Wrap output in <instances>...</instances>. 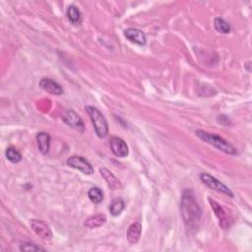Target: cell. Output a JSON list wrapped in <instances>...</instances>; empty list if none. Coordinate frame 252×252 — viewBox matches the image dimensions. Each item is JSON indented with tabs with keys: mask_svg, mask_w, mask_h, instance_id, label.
Returning <instances> with one entry per match:
<instances>
[{
	"mask_svg": "<svg viewBox=\"0 0 252 252\" xmlns=\"http://www.w3.org/2000/svg\"><path fill=\"white\" fill-rule=\"evenodd\" d=\"M180 214L187 232H196L200 225L202 210L196 200L194 191L189 188L184 189L181 194Z\"/></svg>",
	"mask_w": 252,
	"mask_h": 252,
	"instance_id": "1",
	"label": "cell"
},
{
	"mask_svg": "<svg viewBox=\"0 0 252 252\" xmlns=\"http://www.w3.org/2000/svg\"><path fill=\"white\" fill-rule=\"evenodd\" d=\"M196 136H198L202 141L206 142L207 144L213 146L214 148L224 152L225 154L228 155H237V149L232 145L229 141L224 139L223 137H220L217 134L214 133H209L204 130H196L195 132Z\"/></svg>",
	"mask_w": 252,
	"mask_h": 252,
	"instance_id": "2",
	"label": "cell"
},
{
	"mask_svg": "<svg viewBox=\"0 0 252 252\" xmlns=\"http://www.w3.org/2000/svg\"><path fill=\"white\" fill-rule=\"evenodd\" d=\"M86 111L91 118L94 129L100 138H105L109 134V124L104 114L94 107H86Z\"/></svg>",
	"mask_w": 252,
	"mask_h": 252,
	"instance_id": "3",
	"label": "cell"
},
{
	"mask_svg": "<svg viewBox=\"0 0 252 252\" xmlns=\"http://www.w3.org/2000/svg\"><path fill=\"white\" fill-rule=\"evenodd\" d=\"M200 179L201 181L208 187H210L213 190L220 192V193H223L231 198L234 197V193L231 190V188L229 186H227L225 183H223L222 181H220L219 179H217L216 177L210 175L209 173H203L200 174Z\"/></svg>",
	"mask_w": 252,
	"mask_h": 252,
	"instance_id": "4",
	"label": "cell"
},
{
	"mask_svg": "<svg viewBox=\"0 0 252 252\" xmlns=\"http://www.w3.org/2000/svg\"><path fill=\"white\" fill-rule=\"evenodd\" d=\"M209 203H210L211 208L214 211L216 217L219 219L220 227L224 230L230 229L233 224V219H232L231 215L228 213V211L223 206H220L217 201L213 200L212 198H209Z\"/></svg>",
	"mask_w": 252,
	"mask_h": 252,
	"instance_id": "5",
	"label": "cell"
},
{
	"mask_svg": "<svg viewBox=\"0 0 252 252\" xmlns=\"http://www.w3.org/2000/svg\"><path fill=\"white\" fill-rule=\"evenodd\" d=\"M66 163L70 168L78 170L87 175H91L94 172L93 166L82 156H71L70 158H68Z\"/></svg>",
	"mask_w": 252,
	"mask_h": 252,
	"instance_id": "6",
	"label": "cell"
},
{
	"mask_svg": "<svg viewBox=\"0 0 252 252\" xmlns=\"http://www.w3.org/2000/svg\"><path fill=\"white\" fill-rule=\"evenodd\" d=\"M62 120L73 129L83 132L85 130V124L82 118L72 110H65L62 114Z\"/></svg>",
	"mask_w": 252,
	"mask_h": 252,
	"instance_id": "7",
	"label": "cell"
},
{
	"mask_svg": "<svg viewBox=\"0 0 252 252\" xmlns=\"http://www.w3.org/2000/svg\"><path fill=\"white\" fill-rule=\"evenodd\" d=\"M31 228L37 236H39L45 241H50L52 239V232L50 228L42 220H31Z\"/></svg>",
	"mask_w": 252,
	"mask_h": 252,
	"instance_id": "8",
	"label": "cell"
},
{
	"mask_svg": "<svg viewBox=\"0 0 252 252\" xmlns=\"http://www.w3.org/2000/svg\"><path fill=\"white\" fill-rule=\"evenodd\" d=\"M110 149L113 155L117 158H125L129 154V149L126 142L120 137H111L110 139Z\"/></svg>",
	"mask_w": 252,
	"mask_h": 252,
	"instance_id": "9",
	"label": "cell"
},
{
	"mask_svg": "<svg viewBox=\"0 0 252 252\" xmlns=\"http://www.w3.org/2000/svg\"><path fill=\"white\" fill-rule=\"evenodd\" d=\"M124 37L130 41L131 43H134L139 46H145L147 43L146 35L139 29L136 28H128L123 31Z\"/></svg>",
	"mask_w": 252,
	"mask_h": 252,
	"instance_id": "10",
	"label": "cell"
},
{
	"mask_svg": "<svg viewBox=\"0 0 252 252\" xmlns=\"http://www.w3.org/2000/svg\"><path fill=\"white\" fill-rule=\"evenodd\" d=\"M39 85L44 91H46L51 94H54V96H61V94H63V89L61 88V86L50 78H47V77L42 78Z\"/></svg>",
	"mask_w": 252,
	"mask_h": 252,
	"instance_id": "11",
	"label": "cell"
},
{
	"mask_svg": "<svg viewBox=\"0 0 252 252\" xmlns=\"http://www.w3.org/2000/svg\"><path fill=\"white\" fill-rule=\"evenodd\" d=\"M37 144L40 152L43 155L48 154L50 150V144H51V137L47 132H40L37 134Z\"/></svg>",
	"mask_w": 252,
	"mask_h": 252,
	"instance_id": "12",
	"label": "cell"
},
{
	"mask_svg": "<svg viewBox=\"0 0 252 252\" xmlns=\"http://www.w3.org/2000/svg\"><path fill=\"white\" fill-rule=\"evenodd\" d=\"M101 175L103 176V178L106 180V182L108 183V185L113 189V190H116V189H121L122 185L120 183V181L116 178V176L108 169L106 168H102L100 170Z\"/></svg>",
	"mask_w": 252,
	"mask_h": 252,
	"instance_id": "13",
	"label": "cell"
},
{
	"mask_svg": "<svg viewBox=\"0 0 252 252\" xmlns=\"http://www.w3.org/2000/svg\"><path fill=\"white\" fill-rule=\"evenodd\" d=\"M107 222V217L105 215H94L88 218L85 222L84 226L88 229H97L104 226Z\"/></svg>",
	"mask_w": 252,
	"mask_h": 252,
	"instance_id": "14",
	"label": "cell"
},
{
	"mask_svg": "<svg viewBox=\"0 0 252 252\" xmlns=\"http://www.w3.org/2000/svg\"><path fill=\"white\" fill-rule=\"evenodd\" d=\"M142 232V226L140 223L132 224L127 230V240L130 244H136L139 241Z\"/></svg>",
	"mask_w": 252,
	"mask_h": 252,
	"instance_id": "15",
	"label": "cell"
},
{
	"mask_svg": "<svg viewBox=\"0 0 252 252\" xmlns=\"http://www.w3.org/2000/svg\"><path fill=\"white\" fill-rule=\"evenodd\" d=\"M214 27H215L216 31L220 34L228 35V34L231 33V26L223 18H220V17L215 18Z\"/></svg>",
	"mask_w": 252,
	"mask_h": 252,
	"instance_id": "16",
	"label": "cell"
},
{
	"mask_svg": "<svg viewBox=\"0 0 252 252\" xmlns=\"http://www.w3.org/2000/svg\"><path fill=\"white\" fill-rule=\"evenodd\" d=\"M68 20L73 24V25H80L82 21V16L80 10L77 8L75 5H70L67 9L66 12Z\"/></svg>",
	"mask_w": 252,
	"mask_h": 252,
	"instance_id": "17",
	"label": "cell"
},
{
	"mask_svg": "<svg viewBox=\"0 0 252 252\" xmlns=\"http://www.w3.org/2000/svg\"><path fill=\"white\" fill-rule=\"evenodd\" d=\"M124 207H125V204H124L123 199L117 197L111 201V203L110 204L109 210L112 216L116 217L121 214V212L124 210Z\"/></svg>",
	"mask_w": 252,
	"mask_h": 252,
	"instance_id": "18",
	"label": "cell"
},
{
	"mask_svg": "<svg viewBox=\"0 0 252 252\" xmlns=\"http://www.w3.org/2000/svg\"><path fill=\"white\" fill-rule=\"evenodd\" d=\"M88 197L93 203L99 204L104 200V192L100 187H92L88 191Z\"/></svg>",
	"mask_w": 252,
	"mask_h": 252,
	"instance_id": "19",
	"label": "cell"
},
{
	"mask_svg": "<svg viewBox=\"0 0 252 252\" xmlns=\"http://www.w3.org/2000/svg\"><path fill=\"white\" fill-rule=\"evenodd\" d=\"M5 156L7 158V160L11 162L12 164H18L22 161V154L14 147H9L6 149Z\"/></svg>",
	"mask_w": 252,
	"mask_h": 252,
	"instance_id": "20",
	"label": "cell"
},
{
	"mask_svg": "<svg viewBox=\"0 0 252 252\" xmlns=\"http://www.w3.org/2000/svg\"><path fill=\"white\" fill-rule=\"evenodd\" d=\"M20 250L21 251H27V252H34V251H46L45 248L37 245L36 243L32 242H24L20 245Z\"/></svg>",
	"mask_w": 252,
	"mask_h": 252,
	"instance_id": "21",
	"label": "cell"
}]
</instances>
